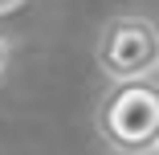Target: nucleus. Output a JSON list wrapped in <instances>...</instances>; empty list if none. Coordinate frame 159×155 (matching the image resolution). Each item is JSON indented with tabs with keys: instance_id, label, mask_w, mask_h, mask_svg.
Segmentation results:
<instances>
[{
	"instance_id": "nucleus-4",
	"label": "nucleus",
	"mask_w": 159,
	"mask_h": 155,
	"mask_svg": "<svg viewBox=\"0 0 159 155\" xmlns=\"http://www.w3.org/2000/svg\"><path fill=\"white\" fill-rule=\"evenodd\" d=\"M4 70H8V45H4V37H0V78H4Z\"/></svg>"
},
{
	"instance_id": "nucleus-5",
	"label": "nucleus",
	"mask_w": 159,
	"mask_h": 155,
	"mask_svg": "<svg viewBox=\"0 0 159 155\" xmlns=\"http://www.w3.org/2000/svg\"><path fill=\"white\" fill-rule=\"evenodd\" d=\"M155 155H159V147H155Z\"/></svg>"
},
{
	"instance_id": "nucleus-2",
	"label": "nucleus",
	"mask_w": 159,
	"mask_h": 155,
	"mask_svg": "<svg viewBox=\"0 0 159 155\" xmlns=\"http://www.w3.org/2000/svg\"><path fill=\"white\" fill-rule=\"evenodd\" d=\"M94 57H98V66L110 82L147 78L159 66V25L151 16H139V12L110 16L98 33Z\"/></svg>"
},
{
	"instance_id": "nucleus-1",
	"label": "nucleus",
	"mask_w": 159,
	"mask_h": 155,
	"mask_svg": "<svg viewBox=\"0 0 159 155\" xmlns=\"http://www.w3.org/2000/svg\"><path fill=\"white\" fill-rule=\"evenodd\" d=\"M94 131L114 155H155V147H159V82L151 74L110 82V90L94 106Z\"/></svg>"
},
{
	"instance_id": "nucleus-3",
	"label": "nucleus",
	"mask_w": 159,
	"mask_h": 155,
	"mask_svg": "<svg viewBox=\"0 0 159 155\" xmlns=\"http://www.w3.org/2000/svg\"><path fill=\"white\" fill-rule=\"evenodd\" d=\"M25 4V0H0V16H8V12H16Z\"/></svg>"
}]
</instances>
